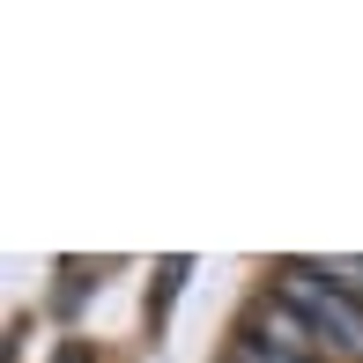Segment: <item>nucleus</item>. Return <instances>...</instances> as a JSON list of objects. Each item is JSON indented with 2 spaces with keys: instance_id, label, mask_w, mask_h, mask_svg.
I'll list each match as a JSON object with an SVG mask.
<instances>
[{
  "instance_id": "obj_1",
  "label": "nucleus",
  "mask_w": 363,
  "mask_h": 363,
  "mask_svg": "<svg viewBox=\"0 0 363 363\" xmlns=\"http://www.w3.org/2000/svg\"><path fill=\"white\" fill-rule=\"evenodd\" d=\"M274 296H282L296 319L326 341V363H363V296L334 289L311 259H289L282 282H274Z\"/></svg>"
},
{
  "instance_id": "obj_2",
  "label": "nucleus",
  "mask_w": 363,
  "mask_h": 363,
  "mask_svg": "<svg viewBox=\"0 0 363 363\" xmlns=\"http://www.w3.org/2000/svg\"><path fill=\"white\" fill-rule=\"evenodd\" d=\"M311 267L326 274L334 289H349V296H363V259H349V252H334V259H311Z\"/></svg>"
},
{
  "instance_id": "obj_3",
  "label": "nucleus",
  "mask_w": 363,
  "mask_h": 363,
  "mask_svg": "<svg viewBox=\"0 0 363 363\" xmlns=\"http://www.w3.org/2000/svg\"><path fill=\"white\" fill-rule=\"evenodd\" d=\"M230 363H304V356H282V349H259V341L245 334V341H238V356H230Z\"/></svg>"
}]
</instances>
